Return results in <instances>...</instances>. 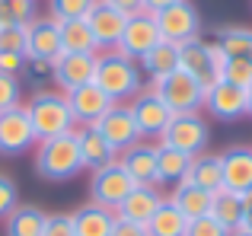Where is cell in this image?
<instances>
[{"instance_id":"cell-30","label":"cell","mask_w":252,"mask_h":236,"mask_svg":"<svg viewBox=\"0 0 252 236\" xmlns=\"http://www.w3.org/2000/svg\"><path fill=\"white\" fill-rule=\"evenodd\" d=\"M217 45L227 58H252V29L249 26H220Z\"/></svg>"},{"instance_id":"cell-9","label":"cell","mask_w":252,"mask_h":236,"mask_svg":"<svg viewBox=\"0 0 252 236\" xmlns=\"http://www.w3.org/2000/svg\"><path fill=\"white\" fill-rule=\"evenodd\" d=\"M38 144L32 121L26 115V106H13L0 112V156H19Z\"/></svg>"},{"instance_id":"cell-24","label":"cell","mask_w":252,"mask_h":236,"mask_svg":"<svg viewBox=\"0 0 252 236\" xmlns=\"http://www.w3.org/2000/svg\"><path fill=\"white\" fill-rule=\"evenodd\" d=\"M169 201H172V205H176L189 220L208 217L211 207H214V195L204 192V188H198V185H191V182H179V185H172Z\"/></svg>"},{"instance_id":"cell-41","label":"cell","mask_w":252,"mask_h":236,"mask_svg":"<svg viewBox=\"0 0 252 236\" xmlns=\"http://www.w3.org/2000/svg\"><path fill=\"white\" fill-rule=\"evenodd\" d=\"M112 236H150L147 227L144 224H131V220H115V227H112Z\"/></svg>"},{"instance_id":"cell-46","label":"cell","mask_w":252,"mask_h":236,"mask_svg":"<svg viewBox=\"0 0 252 236\" xmlns=\"http://www.w3.org/2000/svg\"><path fill=\"white\" fill-rule=\"evenodd\" d=\"M246 115H249V118H252V87H249V89H246Z\"/></svg>"},{"instance_id":"cell-20","label":"cell","mask_w":252,"mask_h":236,"mask_svg":"<svg viewBox=\"0 0 252 236\" xmlns=\"http://www.w3.org/2000/svg\"><path fill=\"white\" fill-rule=\"evenodd\" d=\"M157 144L137 141L134 147H128L125 153H118L122 166L128 169V176L137 185H160V176H157Z\"/></svg>"},{"instance_id":"cell-33","label":"cell","mask_w":252,"mask_h":236,"mask_svg":"<svg viewBox=\"0 0 252 236\" xmlns=\"http://www.w3.org/2000/svg\"><path fill=\"white\" fill-rule=\"evenodd\" d=\"M96 0H48V16L55 23H67V19H83L93 10Z\"/></svg>"},{"instance_id":"cell-29","label":"cell","mask_w":252,"mask_h":236,"mask_svg":"<svg viewBox=\"0 0 252 236\" xmlns=\"http://www.w3.org/2000/svg\"><path fill=\"white\" fill-rule=\"evenodd\" d=\"M147 233L150 236H185L189 233V217L166 198L160 207H157L154 217L147 220Z\"/></svg>"},{"instance_id":"cell-17","label":"cell","mask_w":252,"mask_h":236,"mask_svg":"<svg viewBox=\"0 0 252 236\" xmlns=\"http://www.w3.org/2000/svg\"><path fill=\"white\" fill-rule=\"evenodd\" d=\"M64 96H67L70 115H74L77 124H96L99 118H102L112 106H115V102H112L109 96H105L102 89L96 87V83L77 87V89H70V93H64Z\"/></svg>"},{"instance_id":"cell-7","label":"cell","mask_w":252,"mask_h":236,"mask_svg":"<svg viewBox=\"0 0 252 236\" xmlns=\"http://www.w3.org/2000/svg\"><path fill=\"white\" fill-rule=\"evenodd\" d=\"M160 38L169 45H185L191 38H201V13L191 0H179V3L166 6V10L154 13Z\"/></svg>"},{"instance_id":"cell-45","label":"cell","mask_w":252,"mask_h":236,"mask_svg":"<svg viewBox=\"0 0 252 236\" xmlns=\"http://www.w3.org/2000/svg\"><path fill=\"white\" fill-rule=\"evenodd\" d=\"M240 201H243V211H246V207H252V188H246V192L240 195Z\"/></svg>"},{"instance_id":"cell-16","label":"cell","mask_w":252,"mask_h":236,"mask_svg":"<svg viewBox=\"0 0 252 236\" xmlns=\"http://www.w3.org/2000/svg\"><path fill=\"white\" fill-rule=\"evenodd\" d=\"M61 55V29L55 19H32L26 26V61H45L51 64Z\"/></svg>"},{"instance_id":"cell-4","label":"cell","mask_w":252,"mask_h":236,"mask_svg":"<svg viewBox=\"0 0 252 236\" xmlns=\"http://www.w3.org/2000/svg\"><path fill=\"white\" fill-rule=\"evenodd\" d=\"M150 89L166 102V109L172 115H189V112H201V109H204V89H208V87H201L195 77L182 74V70L176 67L172 74L154 80Z\"/></svg>"},{"instance_id":"cell-19","label":"cell","mask_w":252,"mask_h":236,"mask_svg":"<svg viewBox=\"0 0 252 236\" xmlns=\"http://www.w3.org/2000/svg\"><path fill=\"white\" fill-rule=\"evenodd\" d=\"M163 201H166V198H163V192L157 185H134L128 192V198L115 207V214L122 220H131V224H144V227H147V220L157 214V207H160Z\"/></svg>"},{"instance_id":"cell-34","label":"cell","mask_w":252,"mask_h":236,"mask_svg":"<svg viewBox=\"0 0 252 236\" xmlns=\"http://www.w3.org/2000/svg\"><path fill=\"white\" fill-rule=\"evenodd\" d=\"M220 80L233 83L240 89H249L252 87V58H227L220 70Z\"/></svg>"},{"instance_id":"cell-37","label":"cell","mask_w":252,"mask_h":236,"mask_svg":"<svg viewBox=\"0 0 252 236\" xmlns=\"http://www.w3.org/2000/svg\"><path fill=\"white\" fill-rule=\"evenodd\" d=\"M0 51L26 55V26H0Z\"/></svg>"},{"instance_id":"cell-38","label":"cell","mask_w":252,"mask_h":236,"mask_svg":"<svg viewBox=\"0 0 252 236\" xmlns=\"http://www.w3.org/2000/svg\"><path fill=\"white\" fill-rule=\"evenodd\" d=\"M185 236H230V230L223 224H217L214 217H198V220H189V233Z\"/></svg>"},{"instance_id":"cell-14","label":"cell","mask_w":252,"mask_h":236,"mask_svg":"<svg viewBox=\"0 0 252 236\" xmlns=\"http://www.w3.org/2000/svg\"><path fill=\"white\" fill-rule=\"evenodd\" d=\"M160 42L163 38H160V29H157L154 13H137V16H128V26H125V32H122V42H118L115 48L122 51V55L134 58V61H141V58Z\"/></svg>"},{"instance_id":"cell-2","label":"cell","mask_w":252,"mask_h":236,"mask_svg":"<svg viewBox=\"0 0 252 236\" xmlns=\"http://www.w3.org/2000/svg\"><path fill=\"white\" fill-rule=\"evenodd\" d=\"M23 106H26V115H29L32 131H35L38 141H48V137H58V134H70V131L77 128L64 93L38 89V93H32V99H26Z\"/></svg>"},{"instance_id":"cell-40","label":"cell","mask_w":252,"mask_h":236,"mask_svg":"<svg viewBox=\"0 0 252 236\" xmlns=\"http://www.w3.org/2000/svg\"><path fill=\"white\" fill-rule=\"evenodd\" d=\"M26 70V55L23 51H0V74L19 77Z\"/></svg>"},{"instance_id":"cell-1","label":"cell","mask_w":252,"mask_h":236,"mask_svg":"<svg viewBox=\"0 0 252 236\" xmlns=\"http://www.w3.org/2000/svg\"><path fill=\"white\" fill-rule=\"evenodd\" d=\"M93 83L112 102H131L144 89V74L134 58L122 55L118 48H105L96 55V77H93Z\"/></svg>"},{"instance_id":"cell-31","label":"cell","mask_w":252,"mask_h":236,"mask_svg":"<svg viewBox=\"0 0 252 236\" xmlns=\"http://www.w3.org/2000/svg\"><path fill=\"white\" fill-rule=\"evenodd\" d=\"M211 217L217 220V224H223L230 233L236 230V224H240V217H243V201H240V195H233V192H217L214 195V207H211Z\"/></svg>"},{"instance_id":"cell-12","label":"cell","mask_w":252,"mask_h":236,"mask_svg":"<svg viewBox=\"0 0 252 236\" xmlns=\"http://www.w3.org/2000/svg\"><path fill=\"white\" fill-rule=\"evenodd\" d=\"M83 19H86V26H90L93 38H96L99 51L115 48V45L122 42L125 26H128V16H125L122 10H115L109 0H96V3H93V10L86 13Z\"/></svg>"},{"instance_id":"cell-28","label":"cell","mask_w":252,"mask_h":236,"mask_svg":"<svg viewBox=\"0 0 252 236\" xmlns=\"http://www.w3.org/2000/svg\"><path fill=\"white\" fill-rule=\"evenodd\" d=\"M157 176H160V185H179V182L189 176V166H191V156L182 153V150H172V147H163L157 144Z\"/></svg>"},{"instance_id":"cell-22","label":"cell","mask_w":252,"mask_h":236,"mask_svg":"<svg viewBox=\"0 0 252 236\" xmlns=\"http://www.w3.org/2000/svg\"><path fill=\"white\" fill-rule=\"evenodd\" d=\"M115 220H118V214L112 211V207L96 205V201L80 205L77 211H70V224H74L77 236H112Z\"/></svg>"},{"instance_id":"cell-44","label":"cell","mask_w":252,"mask_h":236,"mask_svg":"<svg viewBox=\"0 0 252 236\" xmlns=\"http://www.w3.org/2000/svg\"><path fill=\"white\" fill-rule=\"evenodd\" d=\"M236 230L252 233V207H246V211H243V217H240V224H236Z\"/></svg>"},{"instance_id":"cell-23","label":"cell","mask_w":252,"mask_h":236,"mask_svg":"<svg viewBox=\"0 0 252 236\" xmlns=\"http://www.w3.org/2000/svg\"><path fill=\"white\" fill-rule=\"evenodd\" d=\"M182 182H191V185L217 195L223 188V156L220 153H208V150L198 153V156H191L189 176H185Z\"/></svg>"},{"instance_id":"cell-6","label":"cell","mask_w":252,"mask_h":236,"mask_svg":"<svg viewBox=\"0 0 252 236\" xmlns=\"http://www.w3.org/2000/svg\"><path fill=\"white\" fill-rule=\"evenodd\" d=\"M163 147L182 150L189 156H198L208 150L211 144V124L201 118V112H189V115H172V121L166 124V131L160 134Z\"/></svg>"},{"instance_id":"cell-47","label":"cell","mask_w":252,"mask_h":236,"mask_svg":"<svg viewBox=\"0 0 252 236\" xmlns=\"http://www.w3.org/2000/svg\"><path fill=\"white\" fill-rule=\"evenodd\" d=\"M230 236H252V233H246V230H233Z\"/></svg>"},{"instance_id":"cell-11","label":"cell","mask_w":252,"mask_h":236,"mask_svg":"<svg viewBox=\"0 0 252 236\" xmlns=\"http://www.w3.org/2000/svg\"><path fill=\"white\" fill-rule=\"evenodd\" d=\"M96 128H99V134L112 144L115 153H125L128 147H134V144L141 141V131H137V124H134V115H131L128 102H115V106L96 121Z\"/></svg>"},{"instance_id":"cell-35","label":"cell","mask_w":252,"mask_h":236,"mask_svg":"<svg viewBox=\"0 0 252 236\" xmlns=\"http://www.w3.org/2000/svg\"><path fill=\"white\" fill-rule=\"evenodd\" d=\"M16 205H19V188H16V182H13L6 173H0V224H3V220L16 211Z\"/></svg>"},{"instance_id":"cell-3","label":"cell","mask_w":252,"mask_h":236,"mask_svg":"<svg viewBox=\"0 0 252 236\" xmlns=\"http://www.w3.org/2000/svg\"><path fill=\"white\" fill-rule=\"evenodd\" d=\"M80 169H83V160H80V147H77L74 131L35 144V173H38V179L67 182V179H74Z\"/></svg>"},{"instance_id":"cell-25","label":"cell","mask_w":252,"mask_h":236,"mask_svg":"<svg viewBox=\"0 0 252 236\" xmlns=\"http://www.w3.org/2000/svg\"><path fill=\"white\" fill-rule=\"evenodd\" d=\"M48 214L35 205H16V211L3 220V236H42Z\"/></svg>"},{"instance_id":"cell-39","label":"cell","mask_w":252,"mask_h":236,"mask_svg":"<svg viewBox=\"0 0 252 236\" xmlns=\"http://www.w3.org/2000/svg\"><path fill=\"white\" fill-rule=\"evenodd\" d=\"M42 236H77L74 224H70V214H48Z\"/></svg>"},{"instance_id":"cell-32","label":"cell","mask_w":252,"mask_h":236,"mask_svg":"<svg viewBox=\"0 0 252 236\" xmlns=\"http://www.w3.org/2000/svg\"><path fill=\"white\" fill-rule=\"evenodd\" d=\"M35 13V0H0V26H29Z\"/></svg>"},{"instance_id":"cell-15","label":"cell","mask_w":252,"mask_h":236,"mask_svg":"<svg viewBox=\"0 0 252 236\" xmlns=\"http://www.w3.org/2000/svg\"><path fill=\"white\" fill-rule=\"evenodd\" d=\"M96 55H58L51 61V80L61 87V93H70L77 87H86L96 77Z\"/></svg>"},{"instance_id":"cell-36","label":"cell","mask_w":252,"mask_h":236,"mask_svg":"<svg viewBox=\"0 0 252 236\" xmlns=\"http://www.w3.org/2000/svg\"><path fill=\"white\" fill-rule=\"evenodd\" d=\"M13 106H23V87H19V77L0 74V112Z\"/></svg>"},{"instance_id":"cell-21","label":"cell","mask_w":252,"mask_h":236,"mask_svg":"<svg viewBox=\"0 0 252 236\" xmlns=\"http://www.w3.org/2000/svg\"><path fill=\"white\" fill-rule=\"evenodd\" d=\"M223 192L243 195L252 188V147H230L223 150Z\"/></svg>"},{"instance_id":"cell-27","label":"cell","mask_w":252,"mask_h":236,"mask_svg":"<svg viewBox=\"0 0 252 236\" xmlns=\"http://www.w3.org/2000/svg\"><path fill=\"white\" fill-rule=\"evenodd\" d=\"M58 29H61V55H93V51H99L86 19H67V23H58Z\"/></svg>"},{"instance_id":"cell-43","label":"cell","mask_w":252,"mask_h":236,"mask_svg":"<svg viewBox=\"0 0 252 236\" xmlns=\"http://www.w3.org/2000/svg\"><path fill=\"white\" fill-rule=\"evenodd\" d=\"M172 3H179V0H144V13H160Z\"/></svg>"},{"instance_id":"cell-18","label":"cell","mask_w":252,"mask_h":236,"mask_svg":"<svg viewBox=\"0 0 252 236\" xmlns=\"http://www.w3.org/2000/svg\"><path fill=\"white\" fill-rule=\"evenodd\" d=\"M74 137H77V147H80L83 169H90V173H96V169L109 166L112 160H118V153L112 150V144L99 134L96 124H77Z\"/></svg>"},{"instance_id":"cell-13","label":"cell","mask_w":252,"mask_h":236,"mask_svg":"<svg viewBox=\"0 0 252 236\" xmlns=\"http://www.w3.org/2000/svg\"><path fill=\"white\" fill-rule=\"evenodd\" d=\"M204 109L217 121H240V118H246V89L227 80H214L204 89Z\"/></svg>"},{"instance_id":"cell-8","label":"cell","mask_w":252,"mask_h":236,"mask_svg":"<svg viewBox=\"0 0 252 236\" xmlns=\"http://www.w3.org/2000/svg\"><path fill=\"white\" fill-rule=\"evenodd\" d=\"M134 185H137V182L128 176V169L122 166V160H112L109 166H102V169L93 173V179H90V198L96 201V205L112 207V211H115V207L128 198V192Z\"/></svg>"},{"instance_id":"cell-26","label":"cell","mask_w":252,"mask_h":236,"mask_svg":"<svg viewBox=\"0 0 252 236\" xmlns=\"http://www.w3.org/2000/svg\"><path fill=\"white\" fill-rule=\"evenodd\" d=\"M176 64H179V45L160 42V45H154V48H150L147 55L137 61V67H141V74L154 83V80H160V77L172 74V70H176Z\"/></svg>"},{"instance_id":"cell-42","label":"cell","mask_w":252,"mask_h":236,"mask_svg":"<svg viewBox=\"0 0 252 236\" xmlns=\"http://www.w3.org/2000/svg\"><path fill=\"white\" fill-rule=\"evenodd\" d=\"M115 10H122L125 16H137V13H144V0H109Z\"/></svg>"},{"instance_id":"cell-10","label":"cell","mask_w":252,"mask_h":236,"mask_svg":"<svg viewBox=\"0 0 252 236\" xmlns=\"http://www.w3.org/2000/svg\"><path fill=\"white\" fill-rule=\"evenodd\" d=\"M128 109H131V115H134L137 131H141V141H150V137L160 141V134L172 121V112L166 109V102H163L154 89H141V93L128 102Z\"/></svg>"},{"instance_id":"cell-5","label":"cell","mask_w":252,"mask_h":236,"mask_svg":"<svg viewBox=\"0 0 252 236\" xmlns=\"http://www.w3.org/2000/svg\"><path fill=\"white\" fill-rule=\"evenodd\" d=\"M227 55L220 51L217 42H201V38H191V42L179 45V64L176 67L182 74L195 77L201 87H211L214 80H220V70Z\"/></svg>"}]
</instances>
